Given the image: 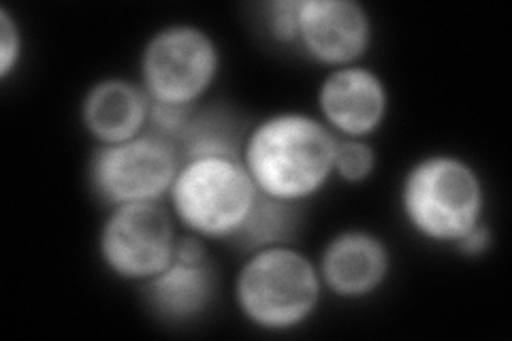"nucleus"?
<instances>
[{
	"label": "nucleus",
	"instance_id": "9",
	"mask_svg": "<svg viewBox=\"0 0 512 341\" xmlns=\"http://www.w3.org/2000/svg\"><path fill=\"white\" fill-rule=\"evenodd\" d=\"M316 116L338 139H372L391 113L382 75L365 64L331 69L316 90Z\"/></svg>",
	"mask_w": 512,
	"mask_h": 341
},
{
	"label": "nucleus",
	"instance_id": "5",
	"mask_svg": "<svg viewBox=\"0 0 512 341\" xmlns=\"http://www.w3.org/2000/svg\"><path fill=\"white\" fill-rule=\"evenodd\" d=\"M222 73V50L210 30L173 22L154 30L139 54V84L152 103L201 105Z\"/></svg>",
	"mask_w": 512,
	"mask_h": 341
},
{
	"label": "nucleus",
	"instance_id": "13",
	"mask_svg": "<svg viewBox=\"0 0 512 341\" xmlns=\"http://www.w3.org/2000/svg\"><path fill=\"white\" fill-rule=\"evenodd\" d=\"M250 124L252 122H248L235 107L205 101L192 111L184 133L175 141V148L182 160L212 156L239 158Z\"/></svg>",
	"mask_w": 512,
	"mask_h": 341
},
{
	"label": "nucleus",
	"instance_id": "12",
	"mask_svg": "<svg viewBox=\"0 0 512 341\" xmlns=\"http://www.w3.org/2000/svg\"><path fill=\"white\" fill-rule=\"evenodd\" d=\"M141 288L148 307L160 320L186 324L199 320L214 305L218 273L212 261L184 263L173 258L165 271Z\"/></svg>",
	"mask_w": 512,
	"mask_h": 341
},
{
	"label": "nucleus",
	"instance_id": "17",
	"mask_svg": "<svg viewBox=\"0 0 512 341\" xmlns=\"http://www.w3.org/2000/svg\"><path fill=\"white\" fill-rule=\"evenodd\" d=\"M267 35L278 45L295 47L297 41V0H269L263 5Z\"/></svg>",
	"mask_w": 512,
	"mask_h": 341
},
{
	"label": "nucleus",
	"instance_id": "11",
	"mask_svg": "<svg viewBox=\"0 0 512 341\" xmlns=\"http://www.w3.org/2000/svg\"><path fill=\"white\" fill-rule=\"evenodd\" d=\"M150 107V96L139 81L103 77L86 90L79 120L94 145H111L146 133Z\"/></svg>",
	"mask_w": 512,
	"mask_h": 341
},
{
	"label": "nucleus",
	"instance_id": "16",
	"mask_svg": "<svg viewBox=\"0 0 512 341\" xmlns=\"http://www.w3.org/2000/svg\"><path fill=\"white\" fill-rule=\"evenodd\" d=\"M24 32L9 7H0V81H9L22 67Z\"/></svg>",
	"mask_w": 512,
	"mask_h": 341
},
{
	"label": "nucleus",
	"instance_id": "14",
	"mask_svg": "<svg viewBox=\"0 0 512 341\" xmlns=\"http://www.w3.org/2000/svg\"><path fill=\"white\" fill-rule=\"evenodd\" d=\"M301 220L303 205L271 199L259 192L250 218L235 239V246L244 252H252L267 246H278V243H295Z\"/></svg>",
	"mask_w": 512,
	"mask_h": 341
},
{
	"label": "nucleus",
	"instance_id": "6",
	"mask_svg": "<svg viewBox=\"0 0 512 341\" xmlns=\"http://www.w3.org/2000/svg\"><path fill=\"white\" fill-rule=\"evenodd\" d=\"M182 165L175 145L152 131L128 141L94 145L86 177L92 197L105 209L131 203H167Z\"/></svg>",
	"mask_w": 512,
	"mask_h": 341
},
{
	"label": "nucleus",
	"instance_id": "2",
	"mask_svg": "<svg viewBox=\"0 0 512 341\" xmlns=\"http://www.w3.org/2000/svg\"><path fill=\"white\" fill-rule=\"evenodd\" d=\"M397 201L408 229L436 246L455 248L487 216L483 175L451 152L416 158L402 177Z\"/></svg>",
	"mask_w": 512,
	"mask_h": 341
},
{
	"label": "nucleus",
	"instance_id": "3",
	"mask_svg": "<svg viewBox=\"0 0 512 341\" xmlns=\"http://www.w3.org/2000/svg\"><path fill=\"white\" fill-rule=\"evenodd\" d=\"M325 297L316 261L295 243L246 252L233 280V301L250 327L271 335L301 329Z\"/></svg>",
	"mask_w": 512,
	"mask_h": 341
},
{
	"label": "nucleus",
	"instance_id": "8",
	"mask_svg": "<svg viewBox=\"0 0 512 341\" xmlns=\"http://www.w3.org/2000/svg\"><path fill=\"white\" fill-rule=\"evenodd\" d=\"M374 39V18L359 0H297L295 50L327 71L361 64Z\"/></svg>",
	"mask_w": 512,
	"mask_h": 341
},
{
	"label": "nucleus",
	"instance_id": "10",
	"mask_svg": "<svg viewBox=\"0 0 512 341\" xmlns=\"http://www.w3.org/2000/svg\"><path fill=\"white\" fill-rule=\"evenodd\" d=\"M325 295L342 301L374 297L393 273V252L380 235L367 229L335 233L316 261Z\"/></svg>",
	"mask_w": 512,
	"mask_h": 341
},
{
	"label": "nucleus",
	"instance_id": "15",
	"mask_svg": "<svg viewBox=\"0 0 512 341\" xmlns=\"http://www.w3.org/2000/svg\"><path fill=\"white\" fill-rule=\"evenodd\" d=\"M378 169V152L370 139H338L333 158L335 180L359 186Z\"/></svg>",
	"mask_w": 512,
	"mask_h": 341
},
{
	"label": "nucleus",
	"instance_id": "4",
	"mask_svg": "<svg viewBox=\"0 0 512 341\" xmlns=\"http://www.w3.org/2000/svg\"><path fill=\"white\" fill-rule=\"evenodd\" d=\"M259 199L239 158L182 160L167 197V207L180 231L205 241H231L242 233Z\"/></svg>",
	"mask_w": 512,
	"mask_h": 341
},
{
	"label": "nucleus",
	"instance_id": "18",
	"mask_svg": "<svg viewBox=\"0 0 512 341\" xmlns=\"http://www.w3.org/2000/svg\"><path fill=\"white\" fill-rule=\"evenodd\" d=\"M491 246H493V233H491V226L485 220V222H480L478 226H474L472 231L463 235L455 243L453 250L459 252L461 256H466V258H476V256L487 254Z\"/></svg>",
	"mask_w": 512,
	"mask_h": 341
},
{
	"label": "nucleus",
	"instance_id": "7",
	"mask_svg": "<svg viewBox=\"0 0 512 341\" xmlns=\"http://www.w3.org/2000/svg\"><path fill=\"white\" fill-rule=\"evenodd\" d=\"M105 211L96 252L114 278L143 286L173 263L180 226L167 203H131Z\"/></svg>",
	"mask_w": 512,
	"mask_h": 341
},
{
	"label": "nucleus",
	"instance_id": "1",
	"mask_svg": "<svg viewBox=\"0 0 512 341\" xmlns=\"http://www.w3.org/2000/svg\"><path fill=\"white\" fill-rule=\"evenodd\" d=\"M335 145L316 113L276 111L250 124L239 160L265 197L306 205L335 180Z\"/></svg>",
	"mask_w": 512,
	"mask_h": 341
}]
</instances>
